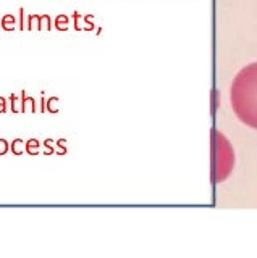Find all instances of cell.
I'll return each instance as SVG.
<instances>
[{
	"label": "cell",
	"mask_w": 257,
	"mask_h": 258,
	"mask_svg": "<svg viewBox=\"0 0 257 258\" xmlns=\"http://www.w3.org/2000/svg\"><path fill=\"white\" fill-rule=\"evenodd\" d=\"M231 107L241 123L257 129V61L244 67L233 79Z\"/></svg>",
	"instance_id": "obj_1"
},
{
	"label": "cell",
	"mask_w": 257,
	"mask_h": 258,
	"mask_svg": "<svg viewBox=\"0 0 257 258\" xmlns=\"http://www.w3.org/2000/svg\"><path fill=\"white\" fill-rule=\"evenodd\" d=\"M217 153H219V158H217V181H223L231 173L233 168V150L230 142L225 139V137L217 133Z\"/></svg>",
	"instance_id": "obj_2"
},
{
	"label": "cell",
	"mask_w": 257,
	"mask_h": 258,
	"mask_svg": "<svg viewBox=\"0 0 257 258\" xmlns=\"http://www.w3.org/2000/svg\"><path fill=\"white\" fill-rule=\"evenodd\" d=\"M37 150H39V142L36 139L28 141V144H26V152L31 153V155H36Z\"/></svg>",
	"instance_id": "obj_3"
},
{
	"label": "cell",
	"mask_w": 257,
	"mask_h": 258,
	"mask_svg": "<svg viewBox=\"0 0 257 258\" xmlns=\"http://www.w3.org/2000/svg\"><path fill=\"white\" fill-rule=\"evenodd\" d=\"M12 152L15 153V155H20V153H23V141L17 139L12 142Z\"/></svg>",
	"instance_id": "obj_4"
},
{
	"label": "cell",
	"mask_w": 257,
	"mask_h": 258,
	"mask_svg": "<svg viewBox=\"0 0 257 258\" xmlns=\"http://www.w3.org/2000/svg\"><path fill=\"white\" fill-rule=\"evenodd\" d=\"M57 103H59V100H57V99H55V97H54V99H50L49 102H47V110H49V111H52V113H55V111L59 110Z\"/></svg>",
	"instance_id": "obj_5"
},
{
	"label": "cell",
	"mask_w": 257,
	"mask_h": 258,
	"mask_svg": "<svg viewBox=\"0 0 257 258\" xmlns=\"http://www.w3.org/2000/svg\"><path fill=\"white\" fill-rule=\"evenodd\" d=\"M9 152V142L5 139H0V155H5Z\"/></svg>",
	"instance_id": "obj_6"
},
{
	"label": "cell",
	"mask_w": 257,
	"mask_h": 258,
	"mask_svg": "<svg viewBox=\"0 0 257 258\" xmlns=\"http://www.w3.org/2000/svg\"><path fill=\"white\" fill-rule=\"evenodd\" d=\"M10 24L13 26V16H12V18H10V16H5V20H4V28H5V29H12V28H10Z\"/></svg>",
	"instance_id": "obj_7"
},
{
	"label": "cell",
	"mask_w": 257,
	"mask_h": 258,
	"mask_svg": "<svg viewBox=\"0 0 257 258\" xmlns=\"http://www.w3.org/2000/svg\"><path fill=\"white\" fill-rule=\"evenodd\" d=\"M4 111H5V100L0 99V113H4Z\"/></svg>",
	"instance_id": "obj_8"
}]
</instances>
